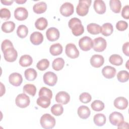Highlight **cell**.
<instances>
[{"mask_svg": "<svg viewBox=\"0 0 129 129\" xmlns=\"http://www.w3.org/2000/svg\"><path fill=\"white\" fill-rule=\"evenodd\" d=\"M69 27L72 30V33L76 36L82 35L84 32V26L81 20L77 18H73L69 22Z\"/></svg>", "mask_w": 129, "mask_h": 129, "instance_id": "1", "label": "cell"}, {"mask_svg": "<svg viewBox=\"0 0 129 129\" xmlns=\"http://www.w3.org/2000/svg\"><path fill=\"white\" fill-rule=\"evenodd\" d=\"M40 122L41 126L45 129L53 128L55 125V119L50 114L46 113L42 115Z\"/></svg>", "mask_w": 129, "mask_h": 129, "instance_id": "2", "label": "cell"}, {"mask_svg": "<svg viewBox=\"0 0 129 129\" xmlns=\"http://www.w3.org/2000/svg\"><path fill=\"white\" fill-rule=\"evenodd\" d=\"M91 4V0H80L76 8V12L80 16H85L89 11Z\"/></svg>", "mask_w": 129, "mask_h": 129, "instance_id": "3", "label": "cell"}, {"mask_svg": "<svg viewBox=\"0 0 129 129\" xmlns=\"http://www.w3.org/2000/svg\"><path fill=\"white\" fill-rule=\"evenodd\" d=\"M15 103L17 106L23 108L27 107L30 103L28 96L25 93H21L17 95L15 99Z\"/></svg>", "mask_w": 129, "mask_h": 129, "instance_id": "4", "label": "cell"}, {"mask_svg": "<svg viewBox=\"0 0 129 129\" xmlns=\"http://www.w3.org/2000/svg\"><path fill=\"white\" fill-rule=\"evenodd\" d=\"M79 46L81 49L87 51L93 47V41L89 36H84L79 40Z\"/></svg>", "mask_w": 129, "mask_h": 129, "instance_id": "5", "label": "cell"}, {"mask_svg": "<svg viewBox=\"0 0 129 129\" xmlns=\"http://www.w3.org/2000/svg\"><path fill=\"white\" fill-rule=\"evenodd\" d=\"M107 46V42L105 39L101 37L95 38L93 40V49L97 52L104 51Z\"/></svg>", "mask_w": 129, "mask_h": 129, "instance_id": "6", "label": "cell"}, {"mask_svg": "<svg viewBox=\"0 0 129 129\" xmlns=\"http://www.w3.org/2000/svg\"><path fill=\"white\" fill-rule=\"evenodd\" d=\"M43 79L45 84L50 86H53L57 82V77L53 72H47L44 74Z\"/></svg>", "mask_w": 129, "mask_h": 129, "instance_id": "7", "label": "cell"}, {"mask_svg": "<svg viewBox=\"0 0 129 129\" xmlns=\"http://www.w3.org/2000/svg\"><path fill=\"white\" fill-rule=\"evenodd\" d=\"M5 59L8 62L15 61L18 56V53L14 47H10L3 51Z\"/></svg>", "mask_w": 129, "mask_h": 129, "instance_id": "8", "label": "cell"}, {"mask_svg": "<svg viewBox=\"0 0 129 129\" xmlns=\"http://www.w3.org/2000/svg\"><path fill=\"white\" fill-rule=\"evenodd\" d=\"M65 52L66 55L71 58H77L79 55V51L76 46L73 43L67 44L65 48Z\"/></svg>", "mask_w": 129, "mask_h": 129, "instance_id": "9", "label": "cell"}, {"mask_svg": "<svg viewBox=\"0 0 129 129\" xmlns=\"http://www.w3.org/2000/svg\"><path fill=\"white\" fill-rule=\"evenodd\" d=\"M109 120L112 125L118 126L120 123L124 121V117L121 113L117 111H114L109 115Z\"/></svg>", "mask_w": 129, "mask_h": 129, "instance_id": "10", "label": "cell"}, {"mask_svg": "<svg viewBox=\"0 0 129 129\" xmlns=\"http://www.w3.org/2000/svg\"><path fill=\"white\" fill-rule=\"evenodd\" d=\"M74 6L71 3L66 2L60 7L59 11L60 14L64 17H69L74 13Z\"/></svg>", "mask_w": 129, "mask_h": 129, "instance_id": "11", "label": "cell"}, {"mask_svg": "<svg viewBox=\"0 0 129 129\" xmlns=\"http://www.w3.org/2000/svg\"><path fill=\"white\" fill-rule=\"evenodd\" d=\"M14 16L17 20H25L28 16V11L24 7H18L14 11Z\"/></svg>", "mask_w": 129, "mask_h": 129, "instance_id": "12", "label": "cell"}, {"mask_svg": "<svg viewBox=\"0 0 129 129\" xmlns=\"http://www.w3.org/2000/svg\"><path fill=\"white\" fill-rule=\"evenodd\" d=\"M59 30L55 27L48 28L46 32V36L47 39L50 41H54L59 38Z\"/></svg>", "mask_w": 129, "mask_h": 129, "instance_id": "13", "label": "cell"}, {"mask_svg": "<svg viewBox=\"0 0 129 129\" xmlns=\"http://www.w3.org/2000/svg\"><path fill=\"white\" fill-rule=\"evenodd\" d=\"M9 81L12 85L18 87L20 86L23 81L22 75L18 73H13L10 75Z\"/></svg>", "mask_w": 129, "mask_h": 129, "instance_id": "14", "label": "cell"}, {"mask_svg": "<svg viewBox=\"0 0 129 129\" xmlns=\"http://www.w3.org/2000/svg\"><path fill=\"white\" fill-rule=\"evenodd\" d=\"M55 100L57 103L62 104H67L70 100V96L65 91H60L56 94Z\"/></svg>", "mask_w": 129, "mask_h": 129, "instance_id": "15", "label": "cell"}, {"mask_svg": "<svg viewBox=\"0 0 129 129\" xmlns=\"http://www.w3.org/2000/svg\"><path fill=\"white\" fill-rule=\"evenodd\" d=\"M104 62V59L102 55L94 54L90 58V63L94 68H98L101 67Z\"/></svg>", "mask_w": 129, "mask_h": 129, "instance_id": "16", "label": "cell"}, {"mask_svg": "<svg viewBox=\"0 0 129 129\" xmlns=\"http://www.w3.org/2000/svg\"><path fill=\"white\" fill-rule=\"evenodd\" d=\"M114 106L118 109H125L128 106L127 100L123 97H118L115 99L113 102Z\"/></svg>", "mask_w": 129, "mask_h": 129, "instance_id": "17", "label": "cell"}, {"mask_svg": "<svg viewBox=\"0 0 129 129\" xmlns=\"http://www.w3.org/2000/svg\"><path fill=\"white\" fill-rule=\"evenodd\" d=\"M31 42L35 45L41 44L43 41V36L42 34L39 32L35 31L33 32L30 37Z\"/></svg>", "mask_w": 129, "mask_h": 129, "instance_id": "18", "label": "cell"}, {"mask_svg": "<svg viewBox=\"0 0 129 129\" xmlns=\"http://www.w3.org/2000/svg\"><path fill=\"white\" fill-rule=\"evenodd\" d=\"M93 7L95 12L99 14H103L106 11V5L102 0H95Z\"/></svg>", "mask_w": 129, "mask_h": 129, "instance_id": "19", "label": "cell"}, {"mask_svg": "<svg viewBox=\"0 0 129 129\" xmlns=\"http://www.w3.org/2000/svg\"><path fill=\"white\" fill-rule=\"evenodd\" d=\"M102 74L105 78L111 79L113 78L116 74V69L113 67L106 66L102 69Z\"/></svg>", "mask_w": 129, "mask_h": 129, "instance_id": "20", "label": "cell"}, {"mask_svg": "<svg viewBox=\"0 0 129 129\" xmlns=\"http://www.w3.org/2000/svg\"><path fill=\"white\" fill-rule=\"evenodd\" d=\"M77 113L80 118L82 119H87L89 117L91 114V111L88 106L82 105L78 108Z\"/></svg>", "mask_w": 129, "mask_h": 129, "instance_id": "21", "label": "cell"}, {"mask_svg": "<svg viewBox=\"0 0 129 129\" xmlns=\"http://www.w3.org/2000/svg\"><path fill=\"white\" fill-rule=\"evenodd\" d=\"M47 9V5L44 2H40L35 4L33 7V10L34 13L40 14L43 13Z\"/></svg>", "mask_w": 129, "mask_h": 129, "instance_id": "22", "label": "cell"}, {"mask_svg": "<svg viewBox=\"0 0 129 129\" xmlns=\"http://www.w3.org/2000/svg\"><path fill=\"white\" fill-rule=\"evenodd\" d=\"M33 62L32 57L28 54L23 55L19 59V64L23 67H27L31 65Z\"/></svg>", "mask_w": 129, "mask_h": 129, "instance_id": "23", "label": "cell"}, {"mask_svg": "<svg viewBox=\"0 0 129 129\" xmlns=\"http://www.w3.org/2000/svg\"><path fill=\"white\" fill-rule=\"evenodd\" d=\"M113 31V27L112 25L110 23H106L103 24L101 26V33L105 36L110 35Z\"/></svg>", "mask_w": 129, "mask_h": 129, "instance_id": "24", "label": "cell"}, {"mask_svg": "<svg viewBox=\"0 0 129 129\" xmlns=\"http://www.w3.org/2000/svg\"><path fill=\"white\" fill-rule=\"evenodd\" d=\"M62 46L59 43H54L51 45L49 48V51L51 54L53 56H56L60 54L62 52Z\"/></svg>", "mask_w": 129, "mask_h": 129, "instance_id": "25", "label": "cell"}, {"mask_svg": "<svg viewBox=\"0 0 129 129\" xmlns=\"http://www.w3.org/2000/svg\"><path fill=\"white\" fill-rule=\"evenodd\" d=\"M101 27L96 23H90L87 26V30L91 34L96 35L101 32Z\"/></svg>", "mask_w": 129, "mask_h": 129, "instance_id": "26", "label": "cell"}, {"mask_svg": "<svg viewBox=\"0 0 129 129\" xmlns=\"http://www.w3.org/2000/svg\"><path fill=\"white\" fill-rule=\"evenodd\" d=\"M50 99H51L46 96H40L37 98L36 102L37 105L43 108H46L50 104Z\"/></svg>", "mask_w": 129, "mask_h": 129, "instance_id": "27", "label": "cell"}, {"mask_svg": "<svg viewBox=\"0 0 129 129\" xmlns=\"http://www.w3.org/2000/svg\"><path fill=\"white\" fill-rule=\"evenodd\" d=\"M48 22L46 19L44 17L39 18L35 22V26L36 29L39 30H44L47 26Z\"/></svg>", "mask_w": 129, "mask_h": 129, "instance_id": "28", "label": "cell"}, {"mask_svg": "<svg viewBox=\"0 0 129 129\" xmlns=\"http://www.w3.org/2000/svg\"><path fill=\"white\" fill-rule=\"evenodd\" d=\"M15 28V24L12 21H7L3 23L1 28L3 32L6 33L13 32Z\"/></svg>", "mask_w": 129, "mask_h": 129, "instance_id": "29", "label": "cell"}, {"mask_svg": "<svg viewBox=\"0 0 129 129\" xmlns=\"http://www.w3.org/2000/svg\"><path fill=\"white\" fill-rule=\"evenodd\" d=\"M106 117L102 113H97L94 116L93 121L94 123L99 126H103L106 122Z\"/></svg>", "mask_w": 129, "mask_h": 129, "instance_id": "30", "label": "cell"}, {"mask_svg": "<svg viewBox=\"0 0 129 129\" xmlns=\"http://www.w3.org/2000/svg\"><path fill=\"white\" fill-rule=\"evenodd\" d=\"M24 75L26 79L29 81H34L37 77L36 71L33 68H29L24 72Z\"/></svg>", "mask_w": 129, "mask_h": 129, "instance_id": "31", "label": "cell"}, {"mask_svg": "<svg viewBox=\"0 0 129 129\" xmlns=\"http://www.w3.org/2000/svg\"><path fill=\"white\" fill-rule=\"evenodd\" d=\"M109 6L111 10L114 13H119L121 8V4L119 0H110Z\"/></svg>", "mask_w": 129, "mask_h": 129, "instance_id": "32", "label": "cell"}, {"mask_svg": "<svg viewBox=\"0 0 129 129\" xmlns=\"http://www.w3.org/2000/svg\"><path fill=\"white\" fill-rule=\"evenodd\" d=\"M64 60L62 58L58 57L55 58L52 62V67L53 70L56 71L61 70L64 67Z\"/></svg>", "mask_w": 129, "mask_h": 129, "instance_id": "33", "label": "cell"}, {"mask_svg": "<svg viewBox=\"0 0 129 129\" xmlns=\"http://www.w3.org/2000/svg\"><path fill=\"white\" fill-rule=\"evenodd\" d=\"M109 62L115 66H120L123 63V59L119 55L114 54L111 55L109 58Z\"/></svg>", "mask_w": 129, "mask_h": 129, "instance_id": "34", "label": "cell"}, {"mask_svg": "<svg viewBox=\"0 0 129 129\" xmlns=\"http://www.w3.org/2000/svg\"><path fill=\"white\" fill-rule=\"evenodd\" d=\"M28 33V29L24 25H19L17 30V35L21 38H25Z\"/></svg>", "mask_w": 129, "mask_h": 129, "instance_id": "35", "label": "cell"}, {"mask_svg": "<svg viewBox=\"0 0 129 129\" xmlns=\"http://www.w3.org/2000/svg\"><path fill=\"white\" fill-rule=\"evenodd\" d=\"M24 93H28L31 96H34L36 92V88L35 85L31 84H27L23 87Z\"/></svg>", "mask_w": 129, "mask_h": 129, "instance_id": "36", "label": "cell"}, {"mask_svg": "<svg viewBox=\"0 0 129 129\" xmlns=\"http://www.w3.org/2000/svg\"><path fill=\"white\" fill-rule=\"evenodd\" d=\"M92 109L95 111H102L104 108V103L99 100H94L91 104Z\"/></svg>", "mask_w": 129, "mask_h": 129, "instance_id": "37", "label": "cell"}, {"mask_svg": "<svg viewBox=\"0 0 129 129\" xmlns=\"http://www.w3.org/2000/svg\"><path fill=\"white\" fill-rule=\"evenodd\" d=\"M51 112L55 116H59L62 114L63 108L61 104H55L51 107Z\"/></svg>", "mask_w": 129, "mask_h": 129, "instance_id": "38", "label": "cell"}, {"mask_svg": "<svg viewBox=\"0 0 129 129\" xmlns=\"http://www.w3.org/2000/svg\"><path fill=\"white\" fill-rule=\"evenodd\" d=\"M117 79L120 82L124 83L127 82L129 79L128 72L125 70L119 71L117 74Z\"/></svg>", "mask_w": 129, "mask_h": 129, "instance_id": "39", "label": "cell"}, {"mask_svg": "<svg viewBox=\"0 0 129 129\" xmlns=\"http://www.w3.org/2000/svg\"><path fill=\"white\" fill-rule=\"evenodd\" d=\"M49 66V61L47 59L43 58L41 60H39L37 64L36 67L40 71H44L47 69Z\"/></svg>", "mask_w": 129, "mask_h": 129, "instance_id": "40", "label": "cell"}, {"mask_svg": "<svg viewBox=\"0 0 129 129\" xmlns=\"http://www.w3.org/2000/svg\"><path fill=\"white\" fill-rule=\"evenodd\" d=\"M39 97L40 96H46L50 99H51L52 97V92L51 90L49 89L43 87H42L39 91V94H38Z\"/></svg>", "mask_w": 129, "mask_h": 129, "instance_id": "41", "label": "cell"}, {"mask_svg": "<svg viewBox=\"0 0 129 129\" xmlns=\"http://www.w3.org/2000/svg\"><path fill=\"white\" fill-rule=\"evenodd\" d=\"M0 17L2 19L8 20L11 17V12L7 8H2L0 10Z\"/></svg>", "mask_w": 129, "mask_h": 129, "instance_id": "42", "label": "cell"}, {"mask_svg": "<svg viewBox=\"0 0 129 129\" xmlns=\"http://www.w3.org/2000/svg\"><path fill=\"white\" fill-rule=\"evenodd\" d=\"M92 97L91 95L87 92H84L80 94L79 96V100L83 103H87L91 101Z\"/></svg>", "mask_w": 129, "mask_h": 129, "instance_id": "43", "label": "cell"}, {"mask_svg": "<svg viewBox=\"0 0 129 129\" xmlns=\"http://www.w3.org/2000/svg\"><path fill=\"white\" fill-rule=\"evenodd\" d=\"M128 27V24L124 21H119L116 24V28L119 31H124L127 29Z\"/></svg>", "mask_w": 129, "mask_h": 129, "instance_id": "44", "label": "cell"}, {"mask_svg": "<svg viewBox=\"0 0 129 129\" xmlns=\"http://www.w3.org/2000/svg\"><path fill=\"white\" fill-rule=\"evenodd\" d=\"M10 47H14L12 42L10 40L6 39L2 42L1 45V48L3 52Z\"/></svg>", "mask_w": 129, "mask_h": 129, "instance_id": "45", "label": "cell"}, {"mask_svg": "<svg viewBox=\"0 0 129 129\" xmlns=\"http://www.w3.org/2000/svg\"><path fill=\"white\" fill-rule=\"evenodd\" d=\"M121 16L122 17L125 19H129V6L126 5L123 7L121 12Z\"/></svg>", "mask_w": 129, "mask_h": 129, "instance_id": "46", "label": "cell"}, {"mask_svg": "<svg viewBox=\"0 0 129 129\" xmlns=\"http://www.w3.org/2000/svg\"><path fill=\"white\" fill-rule=\"evenodd\" d=\"M128 47H129V42H126L124 43L122 45V51L123 53L128 56H129V50H128Z\"/></svg>", "mask_w": 129, "mask_h": 129, "instance_id": "47", "label": "cell"}, {"mask_svg": "<svg viewBox=\"0 0 129 129\" xmlns=\"http://www.w3.org/2000/svg\"><path fill=\"white\" fill-rule=\"evenodd\" d=\"M118 128H128V123L124 121L120 123L117 126Z\"/></svg>", "mask_w": 129, "mask_h": 129, "instance_id": "48", "label": "cell"}, {"mask_svg": "<svg viewBox=\"0 0 129 129\" xmlns=\"http://www.w3.org/2000/svg\"><path fill=\"white\" fill-rule=\"evenodd\" d=\"M1 2L3 5L10 6V5H11L14 1H6V0L3 1V0H1Z\"/></svg>", "mask_w": 129, "mask_h": 129, "instance_id": "49", "label": "cell"}, {"mask_svg": "<svg viewBox=\"0 0 129 129\" xmlns=\"http://www.w3.org/2000/svg\"><path fill=\"white\" fill-rule=\"evenodd\" d=\"M15 2L17 3H18V4H24L25 3V2H26V1H23V0H16V1H15Z\"/></svg>", "mask_w": 129, "mask_h": 129, "instance_id": "50", "label": "cell"}]
</instances>
